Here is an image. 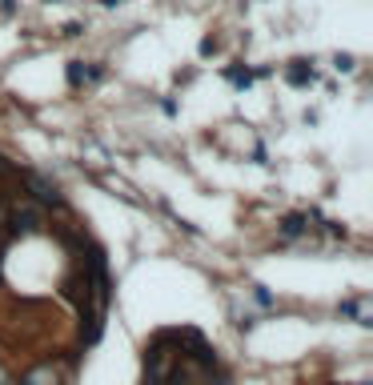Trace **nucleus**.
<instances>
[{
  "label": "nucleus",
  "mask_w": 373,
  "mask_h": 385,
  "mask_svg": "<svg viewBox=\"0 0 373 385\" xmlns=\"http://www.w3.org/2000/svg\"><path fill=\"white\" fill-rule=\"evenodd\" d=\"M40 221H45V213L37 209V205H25V209H16L8 213V229H13L16 237H28V233H37Z\"/></svg>",
  "instance_id": "obj_1"
},
{
  "label": "nucleus",
  "mask_w": 373,
  "mask_h": 385,
  "mask_svg": "<svg viewBox=\"0 0 373 385\" xmlns=\"http://www.w3.org/2000/svg\"><path fill=\"white\" fill-rule=\"evenodd\" d=\"M25 181H28V189H32V197H37L40 205H64V197L57 193V185H49L40 173H25Z\"/></svg>",
  "instance_id": "obj_2"
},
{
  "label": "nucleus",
  "mask_w": 373,
  "mask_h": 385,
  "mask_svg": "<svg viewBox=\"0 0 373 385\" xmlns=\"http://www.w3.org/2000/svg\"><path fill=\"white\" fill-rule=\"evenodd\" d=\"M20 385H61V377H57V369H52V365H37V369L28 373Z\"/></svg>",
  "instance_id": "obj_3"
},
{
  "label": "nucleus",
  "mask_w": 373,
  "mask_h": 385,
  "mask_svg": "<svg viewBox=\"0 0 373 385\" xmlns=\"http://www.w3.org/2000/svg\"><path fill=\"white\" fill-rule=\"evenodd\" d=\"M281 233H285V237L309 233V221H305V217H285V221H281Z\"/></svg>",
  "instance_id": "obj_4"
},
{
  "label": "nucleus",
  "mask_w": 373,
  "mask_h": 385,
  "mask_svg": "<svg viewBox=\"0 0 373 385\" xmlns=\"http://www.w3.org/2000/svg\"><path fill=\"white\" fill-rule=\"evenodd\" d=\"M93 76H97V69H81V64H73V69H69V81H73V85H81V81H93Z\"/></svg>",
  "instance_id": "obj_5"
},
{
  "label": "nucleus",
  "mask_w": 373,
  "mask_h": 385,
  "mask_svg": "<svg viewBox=\"0 0 373 385\" xmlns=\"http://www.w3.org/2000/svg\"><path fill=\"white\" fill-rule=\"evenodd\" d=\"M4 225H8V213H4V205H0V229H4Z\"/></svg>",
  "instance_id": "obj_6"
},
{
  "label": "nucleus",
  "mask_w": 373,
  "mask_h": 385,
  "mask_svg": "<svg viewBox=\"0 0 373 385\" xmlns=\"http://www.w3.org/2000/svg\"><path fill=\"white\" fill-rule=\"evenodd\" d=\"M0 385H8V373H4V365H0Z\"/></svg>",
  "instance_id": "obj_7"
},
{
  "label": "nucleus",
  "mask_w": 373,
  "mask_h": 385,
  "mask_svg": "<svg viewBox=\"0 0 373 385\" xmlns=\"http://www.w3.org/2000/svg\"><path fill=\"white\" fill-rule=\"evenodd\" d=\"M0 173H13V169H8V165H4V161H0Z\"/></svg>",
  "instance_id": "obj_8"
}]
</instances>
